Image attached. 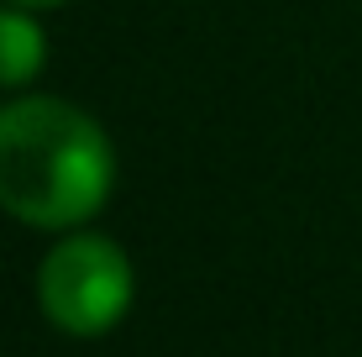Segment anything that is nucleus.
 <instances>
[{"label": "nucleus", "instance_id": "1", "mask_svg": "<svg viewBox=\"0 0 362 357\" xmlns=\"http://www.w3.org/2000/svg\"><path fill=\"white\" fill-rule=\"evenodd\" d=\"M116 153L79 105L53 95L0 105V211L27 226H79L110 200Z\"/></svg>", "mask_w": 362, "mask_h": 357}, {"label": "nucleus", "instance_id": "2", "mask_svg": "<svg viewBox=\"0 0 362 357\" xmlns=\"http://www.w3.org/2000/svg\"><path fill=\"white\" fill-rule=\"evenodd\" d=\"M42 315L69 336H105L132 310V263L105 237H64L37 274Z\"/></svg>", "mask_w": 362, "mask_h": 357}, {"label": "nucleus", "instance_id": "3", "mask_svg": "<svg viewBox=\"0 0 362 357\" xmlns=\"http://www.w3.org/2000/svg\"><path fill=\"white\" fill-rule=\"evenodd\" d=\"M47 64V37L27 11H0V84H27Z\"/></svg>", "mask_w": 362, "mask_h": 357}, {"label": "nucleus", "instance_id": "4", "mask_svg": "<svg viewBox=\"0 0 362 357\" xmlns=\"http://www.w3.org/2000/svg\"><path fill=\"white\" fill-rule=\"evenodd\" d=\"M16 6H64V0H16Z\"/></svg>", "mask_w": 362, "mask_h": 357}]
</instances>
